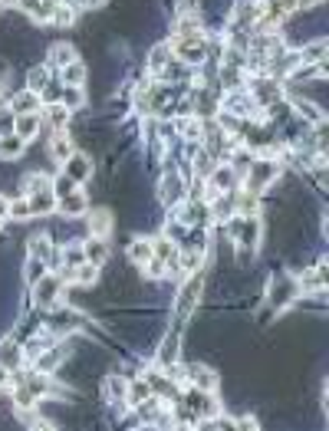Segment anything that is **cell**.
<instances>
[{
  "label": "cell",
  "instance_id": "1",
  "mask_svg": "<svg viewBox=\"0 0 329 431\" xmlns=\"http://www.w3.org/2000/svg\"><path fill=\"white\" fill-rule=\"evenodd\" d=\"M280 175V162L277 158H267V155H260V158H253L251 168L244 171V191H251V194H260V191L267 188V185H273Z\"/></svg>",
  "mask_w": 329,
  "mask_h": 431
},
{
  "label": "cell",
  "instance_id": "2",
  "mask_svg": "<svg viewBox=\"0 0 329 431\" xmlns=\"http://www.w3.org/2000/svg\"><path fill=\"white\" fill-rule=\"evenodd\" d=\"M26 204L33 214H50L56 208V194H53V181L43 175H30L26 178Z\"/></svg>",
  "mask_w": 329,
  "mask_h": 431
},
{
  "label": "cell",
  "instance_id": "3",
  "mask_svg": "<svg viewBox=\"0 0 329 431\" xmlns=\"http://www.w3.org/2000/svg\"><path fill=\"white\" fill-rule=\"evenodd\" d=\"M234 241H237V251H241L244 260L253 257V247L260 244V221H257V214H247L234 221Z\"/></svg>",
  "mask_w": 329,
  "mask_h": 431
},
{
  "label": "cell",
  "instance_id": "4",
  "mask_svg": "<svg viewBox=\"0 0 329 431\" xmlns=\"http://www.w3.org/2000/svg\"><path fill=\"white\" fill-rule=\"evenodd\" d=\"M60 293H63V280L53 277V273H43V277L33 283V303L40 310H53L60 303Z\"/></svg>",
  "mask_w": 329,
  "mask_h": 431
},
{
  "label": "cell",
  "instance_id": "5",
  "mask_svg": "<svg viewBox=\"0 0 329 431\" xmlns=\"http://www.w3.org/2000/svg\"><path fill=\"white\" fill-rule=\"evenodd\" d=\"M171 50L185 66H201L204 56H208V47H204L201 37H175Z\"/></svg>",
  "mask_w": 329,
  "mask_h": 431
},
{
  "label": "cell",
  "instance_id": "6",
  "mask_svg": "<svg viewBox=\"0 0 329 431\" xmlns=\"http://www.w3.org/2000/svg\"><path fill=\"white\" fill-rule=\"evenodd\" d=\"M185 402H188L191 419H214L217 415L214 392H204V389H194V385H191V392H185Z\"/></svg>",
  "mask_w": 329,
  "mask_h": 431
},
{
  "label": "cell",
  "instance_id": "7",
  "mask_svg": "<svg viewBox=\"0 0 329 431\" xmlns=\"http://www.w3.org/2000/svg\"><path fill=\"white\" fill-rule=\"evenodd\" d=\"M56 208L63 211L66 217H79V214H86L89 211V198H86V191L83 188H73V191H66V194H60L56 198Z\"/></svg>",
  "mask_w": 329,
  "mask_h": 431
},
{
  "label": "cell",
  "instance_id": "8",
  "mask_svg": "<svg viewBox=\"0 0 329 431\" xmlns=\"http://www.w3.org/2000/svg\"><path fill=\"white\" fill-rule=\"evenodd\" d=\"M208 181H211V191H214V194H228V191L237 188L241 175H237V171H234L230 165H224V168L217 165V168H211V171H208Z\"/></svg>",
  "mask_w": 329,
  "mask_h": 431
},
{
  "label": "cell",
  "instance_id": "9",
  "mask_svg": "<svg viewBox=\"0 0 329 431\" xmlns=\"http://www.w3.org/2000/svg\"><path fill=\"white\" fill-rule=\"evenodd\" d=\"M296 283L293 280H287V277H280V280H273L270 283V303L277 306V310H287V306L293 303V296H296Z\"/></svg>",
  "mask_w": 329,
  "mask_h": 431
},
{
  "label": "cell",
  "instance_id": "10",
  "mask_svg": "<svg viewBox=\"0 0 329 431\" xmlns=\"http://www.w3.org/2000/svg\"><path fill=\"white\" fill-rule=\"evenodd\" d=\"M63 175L66 178H73V181H86L89 175H92V158H89V155H69V158H66L63 162Z\"/></svg>",
  "mask_w": 329,
  "mask_h": 431
},
{
  "label": "cell",
  "instance_id": "11",
  "mask_svg": "<svg viewBox=\"0 0 329 431\" xmlns=\"http://www.w3.org/2000/svg\"><path fill=\"white\" fill-rule=\"evenodd\" d=\"M40 126H43V112H20L17 115V122H13V135H20L24 142H30L33 135L40 132Z\"/></svg>",
  "mask_w": 329,
  "mask_h": 431
},
{
  "label": "cell",
  "instance_id": "12",
  "mask_svg": "<svg viewBox=\"0 0 329 431\" xmlns=\"http://www.w3.org/2000/svg\"><path fill=\"white\" fill-rule=\"evenodd\" d=\"M145 382H149L152 395H158V398H175V395H178L175 382L168 379V375H162L158 369H145Z\"/></svg>",
  "mask_w": 329,
  "mask_h": 431
},
{
  "label": "cell",
  "instance_id": "13",
  "mask_svg": "<svg viewBox=\"0 0 329 431\" xmlns=\"http://www.w3.org/2000/svg\"><path fill=\"white\" fill-rule=\"evenodd\" d=\"M158 198H162L164 204H178L181 198H185V181H181V175H164L162 185H158Z\"/></svg>",
  "mask_w": 329,
  "mask_h": 431
},
{
  "label": "cell",
  "instance_id": "14",
  "mask_svg": "<svg viewBox=\"0 0 329 431\" xmlns=\"http://www.w3.org/2000/svg\"><path fill=\"white\" fill-rule=\"evenodd\" d=\"M326 287V267L319 264V267H313V270H306L303 277L296 280V290H303V293H319Z\"/></svg>",
  "mask_w": 329,
  "mask_h": 431
},
{
  "label": "cell",
  "instance_id": "15",
  "mask_svg": "<svg viewBox=\"0 0 329 431\" xmlns=\"http://www.w3.org/2000/svg\"><path fill=\"white\" fill-rule=\"evenodd\" d=\"M109 230H112V211H109V208H92V211H89V234L106 237Z\"/></svg>",
  "mask_w": 329,
  "mask_h": 431
},
{
  "label": "cell",
  "instance_id": "16",
  "mask_svg": "<svg viewBox=\"0 0 329 431\" xmlns=\"http://www.w3.org/2000/svg\"><path fill=\"white\" fill-rule=\"evenodd\" d=\"M83 257L96 267L106 264V260H109V244H106V237H96V234H92V237L83 244Z\"/></svg>",
  "mask_w": 329,
  "mask_h": 431
},
{
  "label": "cell",
  "instance_id": "17",
  "mask_svg": "<svg viewBox=\"0 0 329 431\" xmlns=\"http://www.w3.org/2000/svg\"><path fill=\"white\" fill-rule=\"evenodd\" d=\"M188 382L194 389H204V392H214L217 389V375L208 366H188Z\"/></svg>",
  "mask_w": 329,
  "mask_h": 431
},
{
  "label": "cell",
  "instance_id": "18",
  "mask_svg": "<svg viewBox=\"0 0 329 431\" xmlns=\"http://www.w3.org/2000/svg\"><path fill=\"white\" fill-rule=\"evenodd\" d=\"M198 296H201V273H198V277H191L188 283H185V293H181V300H178V316H188Z\"/></svg>",
  "mask_w": 329,
  "mask_h": 431
},
{
  "label": "cell",
  "instance_id": "19",
  "mask_svg": "<svg viewBox=\"0 0 329 431\" xmlns=\"http://www.w3.org/2000/svg\"><path fill=\"white\" fill-rule=\"evenodd\" d=\"M66 277L73 280L76 287H92V283H96V277H99V267L89 264V260H83V264L69 267V273H66Z\"/></svg>",
  "mask_w": 329,
  "mask_h": 431
},
{
  "label": "cell",
  "instance_id": "20",
  "mask_svg": "<svg viewBox=\"0 0 329 431\" xmlns=\"http://www.w3.org/2000/svg\"><path fill=\"white\" fill-rule=\"evenodd\" d=\"M293 112L303 119L306 126H323L326 122V115H323V109H317L310 99H293Z\"/></svg>",
  "mask_w": 329,
  "mask_h": 431
},
{
  "label": "cell",
  "instance_id": "21",
  "mask_svg": "<svg viewBox=\"0 0 329 431\" xmlns=\"http://www.w3.org/2000/svg\"><path fill=\"white\" fill-rule=\"evenodd\" d=\"M20 346H13V339H3L0 343V372H13L20 369Z\"/></svg>",
  "mask_w": 329,
  "mask_h": 431
},
{
  "label": "cell",
  "instance_id": "22",
  "mask_svg": "<svg viewBox=\"0 0 329 431\" xmlns=\"http://www.w3.org/2000/svg\"><path fill=\"white\" fill-rule=\"evenodd\" d=\"M50 155L60 162V165L73 155V142H69V135H66V128H56V135H53V142H50Z\"/></svg>",
  "mask_w": 329,
  "mask_h": 431
},
{
  "label": "cell",
  "instance_id": "23",
  "mask_svg": "<svg viewBox=\"0 0 329 431\" xmlns=\"http://www.w3.org/2000/svg\"><path fill=\"white\" fill-rule=\"evenodd\" d=\"M60 359H63V349H60V346H50V349H43V353L37 355V372H47V375H50L53 369L60 366Z\"/></svg>",
  "mask_w": 329,
  "mask_h": 431
},
{
  "label": "cell",
  "instance_id": "24",
  "mask_svg": "<svg viewBox=\"0 0 329 431\" xmlns=\"http://www.w3.org/2000/svg\"><path fill=\"white\" fill-rule=\"evenodd\" d=\"M149 398H152V389H149V382H145V379H139V382H132V385H128V392H126L128 405L139 408L142 402H149Z\"/></svg>",
  "mask_w": 329,
  "mask_h": 431
},
{
  "label": "cell",
  "instance_id": "25",
  "mask_svg": "<svg viewBox=\"0 0 329 431\" xmlns=\"http://www.w3.org/2000/svg\"><path fill=\"white\" fill-rule=\"evenodd\" d=\"M26 142L20 135H0V158H20Z\"/></svg>",
  "mask_w": 329,
  "mask_h": 431
},
{
  "label": "cell",
  "instance_id": "26",
  "mask_svg": "<svg viewBox=\"0 0 329 431\" xmlns=\"http://www.w3.org/2000/svg\"><path fill=\"white\" fill-rule=\"evenodd\" d=\"M73 20H76V7H69V3H53V13H50L53 26H73Z\"/></svg>",
  "mask_w": 329,
  "mask_h": 431
},
{
  "label": "cell",
  "instance_id": "27",
  "mask_svg": "<svg viewBox=\"0 0 329 431\" xmlns=\"http://www.w3.org/2000/svg\"><path fill=\"white\" fill-rule=\"evenodd\" d=\"M60 73H63V83H66V86H83V83H86V66L79 63V60L66 63Z\"/></svg>",
  "mask_w": 329,
  "mask_h": 431
},
{
  "label": "cell",
  "instance_id": "28",
  "mask_svg": "<svg viewBox=\"0 0 329 431\" xmlns=\"http://www.w3.org/2000/svg\"><path fill=\"white\" fill-rule=\"evenodd\" d=\"M149 257H152V241L139 237V241L128 244V260L132 264H149Z\"/></svg>",
  "mask_w": 329,
  "mask_h": 431
},
{
  "label": "cell",
  "instance_id": "29",
  "mask_svg": "<svg viewBox=\"0 0 329 431\" xmlns=\"http://www.w3.org/2000/svg\"><path fill=\"white\" fill-rule=\"evenodd\" d=\"M73 60H76V50H73L69 43H56V47L50 50V63L56 66V69H63V66L73 63Z\"/></svg>",
  "mask_w": 329,
  "mask_h": 431
},
{
  "label": "cell",
  "instance_id": "30",
  "mask_svg": "<svg viewBox=\"0 0 329 431\" xmlns=\"http://www.w3.org/2000/svg\"><path fill=\"white\" fill-rule=\"evenodd\" d=\"M30 257H40V260H47V264H53V244L47 234H40V237H33L30 241Z\"/></svg>",
  "mask_w": 329,
  "mask_h": 431
},
{
  "label": "cell",
  "instance_id": "31",
  "mask_svg": "<svg viewBox=\"0 0 329 431\" xmlns=\"http://www.w3.org/2000/svg\"><path fill=\"white\" fill-rule=\"evenodd\" d=\"M168 56H171L168 47H155V50H152V56H149V73H152V76H162V73H164Z\"/></svg>",
  "mask_w": 329,
  "mask_h": 431
},
{
  "label": "cell",
  "instance_id": "32",
  "mask_svg": "<svg viewBox=\"0 0 329 431\" xmlns=\"http://www.w3.org/2000/svg\"><path fill=\"white\" fill-rule=\"evenodd\" d=\"M323 56H326V40H317L300 50V63H323Z\"/></svg>",
  "mask_w": 329,
  "mask_h": 431
},
{
  "label": "cell",
  "instance_id": "33",
  "mask_svg": "<svg viewBox=\"0 0 329 431\" xmlns=\"http://www.w3.org/2000/svg\"><path fill=\"white\" fill-rule=\"evenodd\" d=\"M47 86H50V73H47L43 66H33L30 76H26V89H30V92H43Z\"/></svg>",
  "mask_w": 329,
  "mask_h": 431
},
{
  "label": "cell",
  "instance_id": "34",
  "mask_svg": "<svg viewBox=\"0 0 329 431\" xmlns=\"http://www.w3.org/2000/svg\"><path fill=\"white\" fill-rule=\"evenodd\" d=\"M47 119H50L53 128H66L69 122V109H66L63 102H50V109H47Z\"/></svg>",
  "mask_w": 329,
  "mask_h": 431
},
{
  "label": "cell",
  "instance_id": "35",
  "mask_svg": "<svg viewBox=\"0 0 329 431\" xmlns=\"http://www.w3.org/2000/svg\"><path fill=\"white\" fill-rule=\"evenodd\" d=\"M106 389H109V398H112V402H126V392H128V382L126 379L109 375V379H106Z\"/></svg>",
  "mask_w": 329,
  "mask_h": 431
},
{
  "label": "cell",
  "instance_id": "36",
  "mask_svg": "<svg viewBox=\"0 0 329 431\" xmlns=\"http://www.w3.org/2000/svg\"><path fill=\"white\" fill-rule=\"evenodd\" d=\"M13 405L20 408V412H30V408L37 405V398H33V395H30V389H26L24 382H20V385H17V389H13Z\"/></svg>",
  "mask_w": 329,
  "mask_h": 431
},
{
  "label": "cell",
  "instance_id": "37",
  "mask_svg": "<svg viewBox=\"0 0 329 431\" xmlns=\"http://www.w3.org/2000/svg\"><path fill=\"white\" fill-rule=\"evenodd\" d=\"M10 109L17 115H20V112H37V92H30V89H26L24 96H17V99H13Z\"/></svg>",
  "mask_w": 329,
  "mask_h": 431
},
{
  "label": "cell",
  "instance_id": "38",
  "mask_svg": "<svg viewBox=\"0 0 329 431\" xmlns=\"http://www.w3.org/2000/svg\"><path fill=\"white\" fill-rule=\"evenodd\" d=\"M60 102H63L66 109H76V105H83V86H63Z\"/></svg>",
  "mask_w": 329,
  "mask_h": 431
},
{
  "label": "cell",
  "instance_id": "39",
  "mask_svg": "<svg viewBox=\"0 0 329 431\" xmlns=\"http://www.w3.org/2000/svg\"><path fill=\"white\" fill-rule=\"evenodd\" d=\"M181 135H185V139L188 142H201V135H204V128H201V119H185V122H181Z\"/></svg>",
  "mask_w": 329,
  "mask_h": 431
},
{
  "label": "cell",
  "instance_id": "40",
  "mask_svg": "<svg viewBox=\"0 0 329 431\" xmlns=\"http://www.w3.org/2000/svg\"><path fill=\"white\" fill-rule=\"evenodd\" d=\"M43 273H47V260H40V257H30V264H26V283H37Z\"/></svg>",
  "mask_w": 329,
  "mask_h": 431
},
{
  "label": "cell",
  "instance_id": "41",
  "mask_svg": "<svg viewBox=\"0 0 329 431\" xmlns=\"http://www.w3.org/2000/svg\"><path fill=\"white\" fill-rule=\"evenodd\" d=\"M13 122H17V112H13L10 105L0 109V135H13Z\"/></svg>",
  "mask_w": 329,
  "mask_h": 431
},
{
  "label": "cell",
  "instance_id": "42",
  "mask_svg": "<svg viewBox=\"0 0 329 431\" xmlns=\"http://www.w3.org/2000/svg\"><path fill=\"white\" fill-rule=\"evenodd\" d=\"M10 217H13V221H26V217H33L26 198H24V201H10Z\"/></svg>",
  "mask_w": 329,
  "mask_h": 431
},
{
  "label": "cell",
  "instance_id": "43",
  "mask_svg": "<svg viewBox=\"0 0 329 431\" xmlns=\"http://www.w3.org/2000/svg\"><path fill=\"white\" fill-rule=\"evenodd\" d=\"M66 257H69V267H76V264H83L86 257H83V247H69L66 251Z\"/></svg>",
  "mask_w": 329,
  "mask_h": 431
},
{
  "label": "cell",
  "instance_id": "44",
  "mask_svg": "<svg viewBox=\"0 0 329 431\" xmlns=\"http://www.w3.org/2000/svg\"><path fill=\"white\" fill-rule=\"evenodd\" d=\"M3 217H10V201H7V198H0V221H3Z\"/></svg>",
  "mask_w": 329,
  "mask_h": 431
},
{
  "label": "cell",
  "instance_id": "45",
  "mask_svg": "<svg viewBox=\"0 0 329 431\" xmlns=\"http://www.w3.org/2000/svg\"><path fill=\"white\" fill-rule=\"evenodd\" d=\"M317 3H323V0H296V7H303V10H310V7H317Z\"/></svg>",
  "mask_w": 329,
  "mask_h": 431
},
{
  "label": "cell",
  "instance_id": "46",
  "mask_svg": "<svg viewBox=\"0 0 329 431\" xmlns=\"http://www.w3.org/2000/svg\"><path fill=\"white\" fill-rule=\"evenodd\" d=\"M3 86H7V76H3V69H0V92H3Z\"/></svg>",
  "mask_w": 329,
  "mask_h": 431
},
{
  "label": "cell",
  "instance_id": "47",
  "mask_svg": "<svg viewBox=\"0 0 329 431\" xmlns=\"http://www.w3.org/2000/svg\"><path fill=\"white\" fill-rule=\"evenodd\" d=\"M0 3H17V0H0Z\"/></svg>",
  "mask_w": 329,
  "mask_h": 431
}]
</instances>
